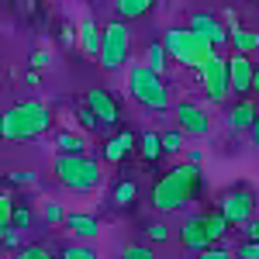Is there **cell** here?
Wrapping results in <instances>:
<instances>
[{
  "label": "cell",
  "instance_id": "4dcf8cb0",
  "mask_svg": "<svg viewBox=\"0 0 259 259\" xmlns=\"http://www.w3.org/2000/svg\"><path fill=\"white\" fill-rule=\"evenodd\" d=\"M49 66H52V52H49V49H35V52H31V56H28V69H49Z\"/></svg>",
  "mask_w": 259,
  "mask_h": 259
},
{
  "label": "cell",
  "instance_id": "b9f144b4",
  "mask_svg": "<svg viewBox=\"0 0 259 259\" xmlns=\"http://www.w3.org/2000/svg\"><path fill=\"white\" fill-rule=\"evenodd\" d=\"M187 162H190V166H200V149H190V152H187Z\"/></svg>",
  "mask_w": 259,
  "mask_h": 259
},
{
  "label": "cell",
  "instance_id": "c3c4849f",
  "mask_svg": "<svg viewBox=\"0 0 259 259\" xmlns=\"http://www.w3.org/2000/svg\"><path fill=\"white\" fill-rule=\"evenodd\" d=\"M0 162H4V159H0Z\"/></svg>",
  "mask_w": 259,
  "mask_h": 259
},
{
  "label": "cell",
  "instance_id": "1f68e13d",
  "mask_svg": "<svg viewBox=\"0 0 259 259\" xmlns=\"http://www.w3.org/2000/svg\"><path fill=\"white\" fill-rule=\"evenodd\" d=\"M76 121H80L83 132H100V121L90 114V107H87V104H80V107H76Z\"/></svg>",
  "mask_w": 259,
  "mask_h": 259
},
{
  "label": "cell",
  "instance_id": "f1b7e54d",
  "mask_svg": "<svg viewBox=\"0 0 259 259\" xmlns=\"http://www.w3.org/2000/svg\"><path fill=\"white\" fill-rule=\"evenodd\" d=\"M11 259H59V256H52L45 245H21Z\"/></svg>",
  "mask_w": 259,
  "mask_h": 259
},
{
  "label": "cell",
  "instance_id": "8fae6325",
  "mask_svg": "<svg viewBox=\"0 0 259 259\" xmlns=\"http://www.w3.org/2000/svg\"><path fill=\"white\" fill-rule=\"evenodd\" d=\"M228 90H235V94H249L252 90V76H256V62L252 56H239V52H232L228 59Z\"/></svg>",
  "mask_w": 259,
  "mask_h": 259
},
{
  "label": "cell",
  "instance_id": "4316f807",
  "mask_svg": "<svg viewBox=\"0 0 259 259\" xmlns=\"http://www.w3.org/2000/svg\"><path fill=\"white\" fill-rule=\"evenodd\" d=\"M41 214H45L49 225H62V218H66V211H62V204L56 197H45V200H41Z\"/></svg>",
  "mask_w": 259,
  "mask_h": 259
},
{
  "label": "cell",
  "instance_id": "30bf717a",
  "mask_svg": "<svg viewBox=\"0 0 259 259\" xmlns=\"http://www.w3.org/2000/svg\"><path fill=\"white\" fill-rule=\"evenodd\" d=\"M83 104H87V107H90V114L100 121V128H114V124L121 121L118 100H114V94H111V90H104V87H94V90H87Z\"/></svg>",
  "mask_w": 259,
  "mask_h": 259
},
{
  "label": "cell",
  "instance_id": "5bb4252c",
  "mask_svg": "<svg viewBox=\"0 0 259 259\" xmlns=\"http://www.w3.org/2000/svg\"><path fill=\"white\" fill-rule=\"evenodd\" d=\"M180 242H183L187 249H194V252L207 249V245H214V242L207 239V232H204V214H194V218L183 221V228H180Z\"/></svg>",
  "mask_w": 259,
  "mask_h": 259
},
{
  "label": "cell",
  "instance_id": "6da1fadb",
  "mask_svg": "<svg viewBox=\"0 0 259 259\" xmlns=\"http://www.w3.org/2000/svg\"><path fill=\"white\" fill-rule=\"evenodd\" d=\"M56 124V114L45 100H18L0 114V139L4 142H35Z\"/></svg>",
  "mask_w": 259,
  "mask_h": 259
},
{
  "label": "cell",
  "instance_id": "44dd1931",
  "mask_svg": "<svg viewBox=\"0 0 259 259\" xmlns=\"http://www.w3.org/2000/svg\"><path fill=\"white\" fill-rule=\"evenodd\" d=\"M56 149H59V152H87L90 145H87V139H83L80 132L62 128V132H56Z\"/></svg>",
  "mask_w": 259,
  "mask_h": 259
},
{
  "label": "cell",
  "instance_id": "ab89813d",
  "mask_svg": "<svg viewBox=\"0 0 259 259\" xmlns=\"http://www.w3.org/2000/svg\"><path fill=\"white\" fill-rule=\"evenodd\" d=\"M242 228H245V235H249V242H259V221H256V218H252V221H245Z\"/></svg>",
  "mask_w": 259,
  "mask_h": 259
},
{
  "label": "cell",
  "instance_id": "9c48e42d",
  "mask_svg": "<svg viewBox=\"0 0 259 259\" xmlns=\"http://www.w3.org/2000/svg\"><path fill=\"white\" fill-rule=\"evenodd\" d=\"M173 111H177V128L183 135H194V139L211 135V114L200 107L197 100H180Z\"/></svg>",
  "mask_w": 259,
  "mask_h": 259
},
{
  "label": "cell",
  "instance_id": "7c38bea8",
  "mask_svg": "<svg viewBox=\"0 0 259 259\" xmlns=\"http://www.w3.org/2000/svg\"><path fill=\"white\" fill-rule=\"evenodd\" d=\"M190 31L200 35L204 41H211L214 49L228 41V28H225V21H221L218 14H207V11H194V14H190Z\"/></svg>",
  "mask_w": 259,
  "mask_h": 259
},
{
  "label": "cell",
  "instance_id": "7a4b0ae2",
  "mask_svg": "<svg viewBox=\"0 0 259 259\" xmlns=\"http://www.w3.org/2000/svg\"><path fill=\"white\" fill-rule=\"evenodd\" d=\"M200 194V166H190V162H180L169 173H162L156 183H152V207L169 214V211H180L183 204Z\"/></svg>",
  "mask_w": 259,
  "mask_h": 259
},
{
  "label": "cell",
  "instance_id": "836d02e7",
  "mask_svg": "<svg viewBox=\"0 0 259 259\" xmlns=\"http://www.w3.org/2000/svg\"><path fill=\"white\" fill-rule=\"evenodd\" d=\"M7 180H11L14 187H31V183L38 180V173H35V169H11Z\"/></svg>",
  "mask_w": 259,
  "mask_h": 259
},
{
  "label": "cell",
  "instance_id": "d6986e66",
  "mask_svg": "<svg viewBox=\"0 0 259 259\" xmlns=\"http://www.w3.org/2000/svg\"><path fill=\"white\" fill-rule=\"evenodd\" d=\"M152 4H156V0H114L121 21H139V18H145Z\"/></svg>",
  "mask_w": 259,
  "mask_h": 259
},
{
  "label": "cell",
  "instance_id": "603a6c76",
  "mask_svg": "<svg viewBox=\"0 0 259 259\" xmlns=\"http://www.w3.org/2000/svg\"><path fill=\"white\" fill-rule=\"evenodd\" d=\"M204 232H207V239L211 242H221L228 235V221L221 211H211V214H204Z\"/></svg>",
  "mask_w": 259,
  "mask_h": 259
},
{
  "label": "cell",
  "instance_id": "4fadbf2b",
  "mask_svg": "<svg viewBox=\"0 0 259 259\" xmlns=\"http://www.w3.org/2000/svg\"><path fill=\"white\" fill-rule=\"evenodd\" d=\"M135 149H139V135H135V132H118V135H111V139L104 142L100 156H104V162L118 166V162H124Z\"/></svg>",
  "mask_w": 259,
  "mask_h": 259
},
{
  "label": "cell",
  "instance_id": "7dc6e473",
  "mask_svg": "<svg viewBox=\"0 0 259 259\" xmlns=\"http://www.w3.org/2000/svg\"><path fill=\"white\" fill-rule=\"evenodd\" d=\"M252 4H256V0H252Z\"/></svg>",
  "mask_w": 259,
  "mask_h": 259
},
{
  "label": "cell",
  "instance_id": "277c9868",
  "mask_svg": "<svg viewBox=\"0 0 259 259\" xmlns=\"http://www.w3.org/2000/svg\"><path fill=\"white\" fill-rule=\"evenodd\" d=\"M162 49H166V56H169L173 62L187 66V69H194V73H197L200 66L218 52L211 41H204L200 35H194L190 28H169L166 38H162Z\"/></svg>",
  "mask_w": 259,
  "mask_h": 259
},
{
  "label": "cell",
  "instance_id": "9a60e30c",
  "mask_svg": "<svg viewBox=\"0 0 259 259\" xmlns=\"http://www.w3.org/2000/svg\"><path fill=\"white\" fill-rule=\"evenodd\" d=\"M76 45L83 49V56L87 59H97L100 56V28L94 18H83L80 28H76Z\"/></svg>",
  "mask_w": 259,
  "mask_h": 259
},
{
  "label": "cell",
  "instance_id": "7bdbcfd3",
  "mask_svg": "<svg viewBox=\"0 0 259 259\" xmlns=\"http://www.w3.org/2000/svg\"><path fill=\"white\" fill-rule=\"evenodd\" d=\"M249 132H252V142H256V152H259V114H256V121H252V128H249Z\"/></svg>",
  "mask_w": 259,
  "mask_h": 259
},
{
  "label": "cell",
  "instance_id": "f35d334b",
  "mask_svg": "<svg viewBox=\"0 0 259 259\" xmlns=\"http://www.w3.org/2000/svg\"><path fill=\"white\" fill-rule=\"evenodd\" d=\"M59 41L66 45V49H73V45H76V31H73V28H62V31H59Z\"/></svg>",
  "mask_w": 259,
  "mask_h": 259
},
{
  "label": "cell",
  "instance_id": "ba28073f",
  "mask_svg": "<svg viewBox=\"0 0 259 259\" xmlns=\"http://www.w3.org/2000/svg\"><path fill=\"white\" fill-rule=\"evenodd\" d=\"M218 204H221L218 211L225 214L228 225H245V221H252V214H256V197H252L249 187H235V190H228Z\"/></svg>",
  "mask_w": 259,
  "mask_h": 259
},
{
  "label": "cell",
  "instance_id": "8d00e7d4",
  "mask_svg": "<svg viewBox=\"0 0 259 259\" xmlns=\"http://www.w3.org/2000/svg\"><path fill=\"white\" fill-rule=\"evenodd\" d=\"M197 259H232V252L225 245H207V249H200Z\"/></svg>",
  "mask_w": 259,
  "mask_h": 259
},
{
  "label": "cell",
  "instance_id": "d590c367",
  "mask_svg": "<svg viewBox=\"0 0 259 259\" xmlns=\"http://www.w3.org/2000/svg\"><path fill=\"white\" fill-rule=\"evenodd\" d=\"M145 235H149L152 242H166V239H169V228H166L162 221H152V225L145 228Z\"/></svg>",
  "mask_w": 259,
  "mask_h": 259
},
{
  "label": "cell",
  "instance_id": "e575fe53",
  "mask_svg": "<svg viewBox=\"0 0 259 259\" xmlns=\"http://www.w3.org/2000/svg\"><path fill=\"white\" fill-rule=\"evenodd\" d=\"M121 259H156V252H152L149 245H135V242H132V245L121 249Z\"/></svg>",
  "mask_w": 259,
  "mask_h": 259
},
{
  "label": "cell",
  "instance_id": "ac0fdd59",
  "mask_svg": "<svg viewBox=\"0 0 259 259\" xmlns=\"http://www.w3.org/2000/svg\"><path fill=\"white\" fill-rule=\"evenodd\" d=\"M256 114H259L256 100H239V104H232V107H228V128L245 132V128H252Z\"/></svg>",
  "mask_w": 259,
  "mask_h": 259
},
{
  "label": "cell",
  "instance_id": "60d3db41",
  "mask_svg": "<svg viewBox=\"0 0 259 259\" xmlns=\"http://www.w3.org/2000/svg\"><path fill=\"white\" fill-rule=\"evenodd\" d=\"M24 83H28V87H38V83H41V73H38V69H28V73H24Z\"/></svg>",
  "mask_w": 259,
  "mask_h": 259
},
{
  "label": "cell",
  "instance_id": "cb8c5ba5",
  "mask_svg": "<svg viewBox=\"0 0 259 259\" xmlns=\"http://www.w3.org/2000/svg\"><path fill=\"white\" fill-rule=\"evenodd\" d=\"M139 152H142V159H145V162H156L162 156L159 135H156V132H145V135L139 139Z\"/></svg>",
  "mask_w": 259,
  "mask_h": 259
},
{
  "label": "cell",
  "instance_id": "ee69618b",
  "mask_svg": "<svg viewBox=\"0 0 259 259\" xmlns=\"http://www.w3.org/2000/svg\"><path fill=\"white\" fill-rule=\"evenodd\" d=\"M252 94H259V66H256V76H252Z\"/></svg>",
  "mask_w": 259,
  "mask_h": 259
},
{
  "label": "cell",
  "instance_id": "e0dca14e",
  "mask_svg": "<svg viewBox=\"0 0 259 259\" xmlns=\"http://www.w3.org/2000/svg\"><path fill=\"white\" fill-rule=\"evenodd\" d=\"M228 45L239 56H252V52H259V31H249L242 24H232L228 28Z\"/></svg>",
  "mask_w": 259,
  "mask_h": 259
},
{
  "label": "cell",
  "instance_id": "d6a6232c",
  "mask_svg": "<svg viewBox=\"0 0 259 259\" xmlns=\"http://www.w3.org/2000/svg\"><path fill=\"white\" fill-rule=\"evenodd\" d=\"M21 242H24V232H21V228H14V225L0 235V245H4V249H14V252L21 249Z\"/></svg>",
  "mask_w": 259,
  "mask_h": 259
},
{
  "label": "cell",
  "instance_id": "83f0119b",
  "mask_svg": "<svg viewBox=\"0 0 259 259\" xmlns=\"http://www.w3.org/2000/svg\"><path fill=\"white\" fill-rule=\"evenodd\" d=\"M11 225L21 228V232H28V228H31V207H28V204H14V211H11Z\"/></svg>",
  "mask_w": 259,
  "mask_h": 259
},
{
  "label": "cell",
  "instance_id": "d4e9b609",
  "mask_svg": "<svg viewBox=\"0 0 259 259\" xmlns=\"http://www.w3.org/2000/svg\"><path fill=\"white\" fill-rule=\"evenodd\" d=\"M159 145H162V156H177V152H183V132H180V128L162 132V135H159Z\"/></svg>",
  "mask_w": 259,
  "mask_h": 259
},
{
  "label": "cell",
  "instance_id": "7402d4cb",
  "mask_svg": "<svg viewBox=\"0 0 259 259\" xmlns=\"http://www.w3.org/2000/svg\"><path fill=\"white\" fill-rule=\"evenodd\" d=\"M135 200H139V183L135 180H121L118 187H114V194H111L114 207H132Z\"/></svg>",
  "mask_w": 259,
  "mask_h": 259
},
{
  "label": "cell",
  "instance_id": "f6af8a7d",
  "mask_svg": "<svg viewBox=\"0 0 259 259\" xmlns=\"http://www.w3.org/2000/svg\"><path fill=\"white\" fill-rule=\"evenodd\" d=\"M0 87H4V69H0Z\"/></svg>",
  "mask_w": 259,
  "mask_h": 259
},
{
  "label": "cell",
  "instance_id": "2e32d148",
  "mask_svg": "<svg viewBox=\"0 0 259 259\" xmlns=\"http://www.w3.org/2000/svg\"><path fill=\"white\" fill-rule=\"evenodd\" d=\"M62 225H66L73 235H80V239H94V235H100L97 214H87V211H73V214H66Z\"/></svg>",
  "mask_w": 259,
  "mask_h": 259
},
{
  "label": "cell",
  "instance_id": "3957f363",
  "mask_svg": "<svg viewBox=\"0 0 259 259\" xmlns=\"http://www.w3.org/2000/svg\"><path fill=\"white\" fill-rule=\"evenodd\" d=\"M52 177H56L59 187L73 190V194H94L100 183H104L100 162L94 156H87V152H56Z\"/></svg>",
  "mask_w": 259,
  "mask_h": 259
},
{
  "label": "cell",
  "instance_id": "bcb514c9",
  "mask_svg": "<svg viewBox=\"0 0 259 259\" xmlns=\"http://www.w3.org/2000/svg\"><path fill=\"white\" fill-rule=\"evenodd\" d=\"M0 259H11V256H4V252H0Z\"/></svg>",
  "mask_w": 259,
  "mask_h": 259
},
{
  "label": "cell",
  "instance_id": "8992f818",
  "mask_svg": "<svg viewBox=\"0 0 259 259\" xmlns=\"http://www.w3.org/2000/svg\"><path fill=\"white\" fill-rule=\"evenodd\" d=\"M128 56H132V28H128V21H107L104 24V31H100V66L104 69H121L124 62H128Z\"/></svg>",
  "mask_w": 259,
  "mask_h": 259
},
{
  "label": "cell",
  "instance_id": "484cf974",
  "mask_svg": "<svg viewBox=\"0 0 259 259\" xmlns=\"http://www.w3.org/2000/svg\"><path fill=\"white\" fill-rule=\"evenodd\" d=\"M59 259H100V256H97V249H90L83 242H73V245H66L59 252Z\"/></svg>",
  "mask_w": 259,
  "mask_h": 259
},
{
  "label": "cell",
  "instance_id": "f546056e",
  "mask_svg": "<svg viewBox=\"0 0 259 259\" xmlns=\"http://www.w3.org/2000/svg\"><path fill=\"white\" fill-rule=\"evenodd\" d=\"M11 211H14V197L0 190V235L11 228Z\"/></svg>",
  "mask_w": 259,
  "mask_h": 259
},
{
  "label": "cell",
  "instance_id": "ffe728a7",
  "mask_svg": "<svg viewBox=\"0 0 259 259\" xmlns=\"http://www.w3.org/2000/svg\"><path fill=\"white\" fill-rule=\"evenodd\" d=\"M166 62H169V56H166V49H162V41H152V45L145 49V62H142V66H145L149 73H156V76H162V73L169 69Z\"/></svg>",
  "mask_w": 259,
  "mask_h": 259
},
{
  "label": "cell",
  "instance_id": "74e56055",
  "mask_svg": "<svg viewBox=\"0 0 259 259\" xmlns=\"http://www.w3.org/2000/svg\"><path fill=\"white\" fill-rule=\"evenodd\" d=\"M239 259H259V242H242L239 245Z\"/></svg>",
  "mask_w": 259,
  "mask_h": 259
},
{
  "label": "cell",
  "instance_id": "52a82bcc",
  "mask_svg": "<svg viewBox=\"0 0 259 259\" xmlns=\"http://www.w3.org/2000/svg\"><path fill=\"white\" fill-rule=\"evenodd\" d=\"M197 83H200V90H204V97L207 100H225L232 90H228V66H225V56H211V59L204 62L197 69Z\"/></svg>",
  "mask_w": 259,
  "mask_h": 259
},
{
  "label": "cell",
  "instance_id": "5b68a950",
  "mask_svg": "<svg viewBox=\"0 0 259 259\" xmlns=\"http://www.w3.org/2000/svg\"><path fill=\"white\" fill-rule=\"evenodd\" d=\"M128 94L135 104H142L145 111H166L173 97H169V87L162 83V76L149 73L145 66H132L128 69Z\"/></svg>",
  "mask_w": 259,
  "mask_h": 259
}]
</instances>
